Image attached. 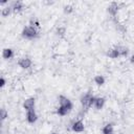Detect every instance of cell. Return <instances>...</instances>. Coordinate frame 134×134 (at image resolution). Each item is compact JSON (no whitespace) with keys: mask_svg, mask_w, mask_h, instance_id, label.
I'll use <instances>...</instances> for the list:
<instances>
[{"mask_svg":"<svg viewBox=\"0 0 134 134\" xmlns=\"http://www.w3.org/2000/svg\"><path fill=\"white\" fill-rule=\"evenodd\" d=\"M72 103L69 98H67L66 96L60 95L59 97V107L57 110V113L61 116H65L67 114L70 113V111L72 110Z\"/></svg>","mask_w":134,"mask_h":134,"instance_id":"6da1fadb","label":"cell"},{"mask_svg":"<svg viewBox=\"0 0 134 134\" xmlns=\"http://www.w3.org/2000/svg\"><path fill=\"white\" fill-rule=\"evenodd\" d=\"M22 36L26 39H32L38 36V30L32 25H27L22 29Z\"/></svg>","mask_w":134,"mask_h":134,"instance_id":"7a4b0ae2","label":"cell"},{"mask_svg":"<svg viewBox=\"0 0 134 134\" xmlns=\"http://www.w3.org/2000/svg\"><path fill=\"white\" fill-rule=\"evenodd\" d=\"M94 99H95V96L91 95L90 93H85V94L82 95V97H81V104H82V106L85 107V108H90V107L93 106Z\"/></svg>","mask_w":134,"mask_h":134,"instance_id":"3957f363","label":"cell"},{"mask_svg":"<svg viewBox=\"0 0 134 134\" xmlns=\"http://www.w3.org/2000/svg\"><path fill=\"white\" fill-rule=\"evenodd\" d=\"M23 109L27 112L30 110H35V106H36V99L34 97H28L23 102Z\"/></svg>","mask_w":134,"mask_h":134,"instance_id":"277c9868","label":"cell"},{"mask_svg":"<svg viewBox=\"0 0 134 134\" xmlns=\"http://www.w3.org/2000/svg\"><path fill=\"white\" fill-rule=\"evenodd\" d=\"M71 130H72L73 132H75V133H81V132H83V131L85 130V125H84L83 120H81V119L75 120V121L72 124V126H71Z\"/></svg>","mask_w":134,"mask_h":134,"instance_id":"5b68a950","label":"cell"},{"mask_svg":"<svg viewBox=\"0 0 134 134\" xmlns=\"http://www.w3.org/2000/svg\"><path fill=\"white\" fill-rule=\"evenodd\" d=\"M31 64H32L31 60H30L29 58H26V57L21 58V59L18 61V65H19V67H21L22 69H28V68H30V67H31Z\"/></svg>","mask_w":134,"mask_h":134,"instance_id":"8992f818","label":"cell"},{"mask_svg":"<svg viewBox=\"0 0 134 134\" xmlns=\"http://www.w3.org/2000/svg\"><path fill=\"white\" fill-rule=\"evenodd\" d=\"M106 104V98L103 97V96H97L95 97L94 99V103H93V107L95 108V110H102L104 108Z\"/></svg>","mask_w":134,"mask_h":134,"instance_id":"52a82bcc","label":"cell"},{"mask_svg":"<svg viewBox=\"0 0 134 134\" xmlns=\"http://www.w3.org/2000/svg\"><path fill=\"white\" fill-rule=\"evenodd\" d=\"M26 120L29 122V124H34L38 120V114L35 110H30V111H27L26 112Z\"/></svg>","mask_w":134,"mask_h":134,"instance_id":"ba28073f","label":"cell"},{"mask_svg":"<svg viewBox=\"0 0 134 134\" xmlns=\"http://www.w3.org/2000/svg\"><path fill=\"white\" fill-rule=\"evenodd\" d=\"M118 9H119V5H118L117 2H111V3L109 4L108 8H107L108 13H109L110 15H112V16H115V15L117 14Z\"/></svg>","mask_w":134,"mask_h":134,"instance_id":"9c48e42d","label":"cell"},{"mask_svg":"<svg viewBox=\"0 0 134 134\" xmlns=\"http://www.w3.org/2000/svg\"><path fill=\"white\" fill-rule=\"evenodd\" d=\"M115 49L118 51L119 57H127L128 55L129 49L126 46H124V45H117V46H115Z\"/></svg>","mask_w":134,"mask_h":134,"instance_id":"30bf717a","label":"cell"},{"mask_svg":"<svg viewBox=\"0 0 134 134\" xmlns=\"http://www.w3.org/2000/svg\"><path fill=\"white\" fill-rule=\"evenodd\" d=\"M23 3L21 1H15L12 5V9L14 13H20L22 9H23Z\"/></svg>","mask_w":134,"mask_h":134,"instance_id":"8fae6325","label":"cell"},{"mask_svg":"<svg viewBox=\"0 0 134 134\" xmlns=\"http://www.w3.org/2000/svg\"><path fill=\"white\" fill-rule=\"evenodd\" d=\"M14 55V51L12 48H4L2 50V58L5 59V60H8V59H12Z\"/></svg>","mask_w":134,"mask_h":134,"instance_id":"7c38bea8","label":"cell"},{"mask_svg":"<svg viewBox=\"0 0 134 134\" xmlns=\"http://www.w3.org/2000/svg\"><path fill=\"white\" fill-rule=\"evenodd\" d=\"M107 55H108L110 59H117V58H119V53H118V51L115 49V47L109 49V50L107 51Z\"/></svg>","mask_w":134,"mask_h":134,"instance_id":"4fadbf2b","label":"cell"},{"mask_svg":"<svg viewBox=\"0 0 134 134\" xmlns=\"http://www.w3.org/2000/svg\"><path fill=\"white\" fill-rule=\"evenodd\" d=\"M93 81H94V83H95L97 86H103V85L105 84V82H106V80H105L104 75H100V74L95 75V76H94V79H93Z\"/></svg>","mask_w":134,"mask_h":134,"instance_id":"5bb4252c","label":"cell"},{"mask_svg":"<svg viewBox=\"0 0 134 134\" xmlns=\"http://www.w3.org/2000/svg\"><path fill=\"white\" fill-rule=\"evenodd\" d=\"M103 134H114V128L112 124H107L103 128Z\"/></svg>","mask_w":134,"mask_h":134,"instance_id":"9a60e30c","label":"cell"},{"mask_svg":"<svg viewBox=\"0 0 134 134\" xmlns=\"http://www.w3.org/2000/svg\"><path fill=\"white\" fill-rule=\"evenodd\" d=\"M12 12H13L12 6H5V7H3V8L1 9V16L4 17V18H6V17H8V16L10 15Z\"/></svg>","mask_w":134,"mask_h":134,"instance_id":"2e32d148","label":"cell"},{"mask_svg":"<svg viewBox=\"0 0 134 134\" xmlns=\"http://www.w3.org/2000/svg\"><path fill=\"white\" fill-rule=\"evenodd\" d=\"M65 34H66V27H64V26H60V27L57 28V35H58V36H60V37H64Z\"/></svg>","mask_w":134,"mask_h":134,"instance_id":"e0dca14e","label":"cell"},{"mask_svg":"<svg viewBox=\"0 0 134 134\" xmlns=\"http://www.w3.org/2000/svg\"><path fill=\"white\" fill-rule=\"evenodd\" d=\"M72 12H73V5H71V4H67V5L64 6V13H65V14L69 15V14H71Z\"/></svg>","mask_w":134,"mask_h":134,"instance_id":"ac0fdd59","label":"cell"},{"mask_svg":"<svg viewBox=\"0 0 134 134\" xmlns=\"http://www.w3.org/2000/svg\"><path fill=\"white\" fill-rule=\"evenodd\" d=\"M7 115H8V113H7V111L5 109H1L0 110V118H1V120H4L7 117Z\"/></svg>","mask_w":134,"mask_h":134,"instance_id":"d6986e66","label":"cell"},{"mask_svg":"<svg viewBox=\"0 0 134 134\" xmlns=\"http://www.w3.org/2000/svg\"><path fill=\"white\" fill-rule=\"evenodd\" d=\"M5 84H6L5 79H4L3 76H1V77H0V88H3V87L5 86Z\"/></svg>","mask_w":134,"mask_h":134,"instance_id":"ffe728a7","label":"cell"},{"mask_svg":"<svg viewBox=\"0 0 134 134\" xmlns=\"http://www.w3.org/2000/svg\"><path fill=\"white\" fill-rule=\"evenodd\" d=\"M130 63L134 65V54H132V55L130 57Z\"/></svg>","mask_w":134,"mask_h":134,"instance_id":"44dd1931","label":"cell"},{"mask_svg":"<svg viewBox=\"0 0 134 134\" xmlns=\"http://www.w3.org/2000/svg\"><path fill=\"white\" fill-rule=\"evenodd\" d=\"M50 134H58V133H55V132H53V133H50Z\"/></svg>","mask_w":134,"mask_h":134,"instance_id":"7402d4cb","label":"cell"}]
</instances>
